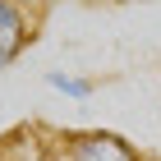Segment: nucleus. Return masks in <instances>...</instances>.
Segmentation results:
<instances>
[{
    "instance_id": "obj_1",
    "label": "nucleus",
    "mask_w": 161,
    "mask_h": 161,
    "mask_svg": "<svg viewBox=\"0 0 161 161\" xmlns=\"http://www.w3.org/2000/svg\"><path fill=\"white\" fill-rule=\"evenodd\" d=\"M64 161H143L134 152V143H124L120 134H106V129H87V134H69L60 143Z\"/></svg>"
},
{
    "instance_id": "obj_2",
    "label": "nucleus",
    "mask_w": 161,
    "mask_h": 161,
    "mask_svg": "<svg viewBox=\"0 0 161 161\" xmlns=\"http://www.w3.org/2000/svg\"><path fill=\"white\" fill-rule=\"evenodd\" d=\"M42 9H23V5H9V0H0V69H9L23 46L32 42V28H37Z\"/></svg>"
},
{
    "instance_id": "obj_3",
    "label": "nucleus",
    "mask_w": 161,
    "mask_h": 161,
    "mask_svg": "<svg viewBox=\"0 0 161 161\" xmlns=\"http://www.w3.org/2000/svg\"><path fill=\"white\" fill-rule=\"evenodd\" d=\"M0 161H64V152H60V143H42L32 134H19L14 143H5Z\"/></svg>"
},
{
    "instance_id": "obj_4",
    "label": "nucleus",
    "mask_w": 161,
    "mask_h": 161,
    "mask_svg": "<svg viewBox=\"0 0 161 161\" xmlns=\"http://www.w3.org/2000/svg\"><path fill=\"white\" fill-rule=\"evenodd\" d=\"M46 83L55 87V92H64V97H74V101H87V97H92V78H78V74H60V69H51Z\"/></svg>"
}]
</instances>
